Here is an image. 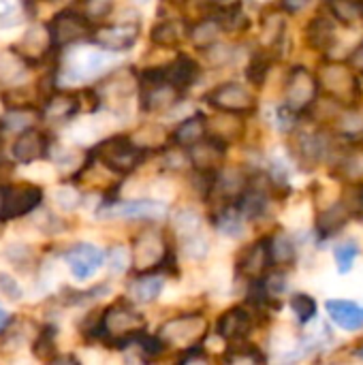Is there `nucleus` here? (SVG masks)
<instances>
[{
    "label": "nucleus",
    "mask_w": 363,
    "mask_h": 365,
    "mask_svg": "<svg viewBox=\"0 0 363 365\" xmlns=\"http://www.w3.org/2000/svg\"><path fill=\"white\" fill-rule=\"evenodd\" d=\"M267 244H270V255H272L274 265H291L295 261V244L289 233L276 231L267 240Z\"/></svg>",
    "instance_id": "obj_30"
},
{
    "label": "nucleus",
    "mask_w": 363,
    "mask_h": 365,
    "mask_svg": "<svg viewBox=\"0 0 363 365\" xmlns=\"http://www.w3.org/2000/svg\"><path fill=\"white\" fill-rule=\"evenodd\" d=\"M139 24H103L96 26L90 43L105 51H126L139 38Z\"/></svg>",
    "instance_id": "obj_9"
},
{
    "label": "nucleus",
    "mask_w": 363,
    "mask_h": 365,
    "mask_svg": "<svg viewBox=\"0 0 363 365\" xmlns=\"http://www.w3.org/2000/svg\"><path fill=\"white\" fill-rule=\"evenodd\" d=\"M359 252H362V250H359V246H357L355 242L340 244V246L336 248V252H334L338 272H340V274H349V272L353 269V263H355V259L359 257Z\"/></svg>",
    "instance_id": "obj_35"
},
{
    "label": "nucleus",
    "mask_w": 363,
    "mask_h": 365,
    "mask_svg": "<svg viewBox=\"0 0 363 365\" xmlns=\"http://www.w3.org/2000/svg\"><path fill=\"white\" fill-rule=\"evenodd\" d=\"M225 150H227V141H223L214 135L212 137L208 135L203 141L188 148V158L197 171H216L218 163L225 156Z\"/></svg>",
    "instance_id": "obj_15"
},
{
    "label": "nucleus",
    "mask_w": 363,
    "mask_h": 365,
    "mask_svg": "<svg viewBox=\"0 0 363 365\" xmlns=\"http://www.w3.org/2000/svg\"><path fill=\"white\" fill-rule=\"evenodd\" d=\"M163 287H165L163 276H156V274H152V272H143L141 276H137V278L131 282L128 295H131L133 302H137V304H152V302L160 295Z\"/></svg>",
    "instance_id": "obj_22"
},
{
    "label": "nucleus",
    "mask_w": 363,
    "mask_h": 365,
    "mask_svg": "<svg viewBox=\"0 0 363 365\" xmlns=\"http://www.w3.org/2000/svg\"><path fill=\"white\" fill-rule=\"evenodd\" d=\"M0 293H2L4 297H9V299H19V297H21L19 284H17L11 276H6V274H0Z\"/></svg>",
    "instance_id": "obj_41"
},
{
    "label": "nucleus",
    "mask_w": 363,
    "mask_h": 365,
    "mask_svg": "<svg viewBox=\"0 0 363 365\" xmlns=\"http://www.w3.org/2000/svg\"><path fill=\"white\" fill-rule=\"evenodd\" d=\"M141 86V109L143 111H165L180 103L182 88L173 86L171 81H154V83H139Z\"/></svg>",
    "instance_id": "obj_13"
},
{
    "label": "nucleus",
    "mask_w": 363,
    "mask_h": 365,
    "mask_svg": "<svg viewBox=\"0 0 363 365\" xmlns=\"http://www.w3.org/2000/svg\"><path fill=\"white\" fill-rule=\"evenodd\" d=\"M201 225H203L201 216L193 210H178L173 214V229L182 242L201 235Z\"/></svg>",
    "instance_id": "obj_32"
},
{
    "label": "nucleus",
    "mask_w": 363,
    "mask_h": 365,
    "mask_svg": "<svg viewBox=\"0 0 363 365\" xmlns=\"http://www.w3.org/2000/svg\"><path fill=\"white\" fill-rule=\"evenodd\" d=\"M306 36H308V43L315 49L327 51L336 43V30H334L332 19H327V17H315L310 21V26L306 28Z\"/></svg>",
    "instance_id": "obj_27"
},
{
    "label": "nucleus",
    "mask_w": 363,
    "mask_h": 365,
    "mask_svg": "<svg viewBox=\"0 0 363 365\" xmlns=\"http://www.w3.org/2000/svg\"><path fill=\"white\" fill-rule=\"evenodd\" d=\"M79 109H81V98L77 94L60 92V94H51L45 101L43 115L51 122H64V120L73 118Z\"/></svg>",
    "instance_id": "obj_20"
},
{
    "label": "nucleus",
    "mask_w": 363,
    "mask_h": 365,
    "mask_svg": "<svg viewBox=\"0 0 363 365\" xmlns=\"http://www.w3.org/2000/svg\"><path fill=\"white\" fill-rule=\"evenodd\" d=\"M261 282H263L265 293H267L272 299H278V297L285 293V289H287V276H285L282 272H276V274H272V276H267V278H261Z\"/></svg>",
    "instance_id": "obj_38"
},
{
    "label": "nucleus",
    "mask_w": 363,
    "mask_h": 365,
    "mask_svg": "<svg viewBox=\"0 0 363 365\" xmlns=\"http://www.w3.org/2000/svg\"><path fill=\"white\" fill-rule=\"evenodd\" d=\"M267 71H270V62L263 56H257V58H252V62H250L246 73H248V79L255 86H261L265 81V77H267Z\"/></svg>",
    "instance_id": "obj_39"
},
{
    "label": "nucleus",
    "mask_w": 363,
    "mask_h": 365,
    "mask_svg": "<svg viewBox=\"0 0 363 365\" xmlns=\"http://www.w3.org/2000/svg\"><path fill=\"white\" fill-rule=\"evenodd\" d=\"M353 212L357 214V218H362L363 220V184H359V186H357V197H355Z\"/></svg>",
    "instance_id": "obj_46"
},
{
    "label": "nucleus",
    "mask_w": 363,
    "mask_h": 365,
    "mask_svg": "<svg viewBox=\"0 0 363 365\" xmlns=\"http://www.w3.org/2000/svg\"><path fill=\"white\" fill-rule=\"evenodd\" d=\"M270 265H274L272 255H270V244H267V240H261V242H255L252 246H248L240 255L237 274H242L244 278H248L252 282V280L263 278V274L267 272Z\"/></svg>",
    "instance_id": "obj_14"
},
{
    "label": "nucleus",
    "mask_w": 363,
    "mask_h": 365,
    "mask_svg": "<svg viewBox=\"0 0 363 365\" xmlns=\"http://www.w3.org/2000/svg\"><path fill=\"white\" fill-rule=\"evenodd\" d=\"M223 32H225V28H223V21L218 17H205V19H201L188 28V41L195 47L208 49V47L218 45V38Z\"/></svg>",
    "instance_id": "obj_21"
},
{
    "label": "nucleus",
    "mask_w": 363,
    "mask_h": 365,
    "mask_svg": "<svg viewBox=\"0 0 363 365\" xmlns=\"http://www.w3.org/2000/svg\"><path fill=\"white\" fill-rule=\"evenodd\" d=\"M167 214V205L154 199L116 201L98 210V218H124V220H160Z\"/></svg>",
    "instance_id": "obj_7"
},
{
    "label": "nucleus",
    "mask_w": 363,
    "mask_h": 365,
    "mask_svg": "<svg viewBox=\"0 0 363 365\" xmlns=\"http://www.w3.org/2000/svg\"><path fill=\"white\" fill-rule=\"evenodd\" d=\"M285 96H287V107L293 109L295 113L310 109L315 105L317 96H319V81H317V77L308 68L295 66L289 73Z\"/></svg>",
    "instance_id": "obj_6"
},
{
    "label": "nucleus",
    "mask_w": 363,
    "mask_h": 365,
    "mask_svg": "<svg viewBox=\"0 0 363 365\" xmlns=\"http://www.w3.org/2000/svg\"><path fill=\"white\" fill-rule=\"evenodd\" d=\"M43 201V190L34 184H13L4 188L2 220H13L30 214Z\"/></svg>",
    "instance_id": "obj_10"
},
{
    "label": "nucleus",
    "mask_w": 363,
    "mask_h": 365,
    "mask_svg": "<svg viewBox=\"0 0 363 365\" xmlns=\"http://www.w3.org/2000/svg\"><path fill=\"white\" fill-rule=\"evenodd\" d=\"M105 261H107V255L92 244H77L64 252V263L68 265L71 274L77 280L92 278L103 267Z\"/></svg>",
    "instance_id": "obj_11"
},
{
    "label": "nucleus",
    "mask_w": 363,
    "mask_h": 365,
    "mask_svg": "<svg viewBox=\"0 0 363 365\" xmlns=\"http://www.w3.org/2000/svg\"><path fill=\"white\" fill-rule=\"evenodd\" d=\"M252 331V319L244 308H231L225 314H220L216 323V334L229 342L246 340Z\"/></svg>",
    "instance_id": "obj_17"
},
{
    "label": "nucleus",
    "mask_w": 363,
    "mask_h": 365,
    "mask_svg": "<svg viewBox=\"0 0 363 365\" xmlns=\"http://www.w3.org/2000/svg\"><path fill=\"white\" fill-rule=\"evenodd\" d=\"M2 201H4V188H0V218H2Z\"/></svg>",
    "instance_id": "obj_48"
},
{
    "label": "nucleus",
    "mask_w": 363,
    "mask_h": 365,
    "mask_svg": "<svg viewBox=\"0 0 363 365\" xmlns=\"http://www.w3.org/2000/svg\"><path fill=\"white\" fill-rule=\"evenodd\" d=\"M128 263H131V255L124 246H113L109 248L107 252V265L111 267L113 274H124L128 269Z\"/></svg>",
    "instance_id": "obj_37"
},
{
    "label": "nucleus",
    "mask_w": 363,
    "mask_h": 365,
    "mask_svg": "<svg viewBox=\"0 0 363 365\" xmlns=\"http://www.w3.org/2000/svg\"><path fill=\"white\" fill-rule=\"evenodd\" d=\"M165 73H167V79H169L173 86L186 90L188 86H193V83L199 79V73H201V71H199V64H197L193 58H188V56H178L171 64L165 66Z\"/></svg>",
    "instance_id": "obj_23"
},
{
    "label": "nucleus",
    "mask_w": 363,
    "mask_h": 365,
    "mask_svg": "<svg viewBox=\"0 0 363 365\" xmlns=\"http://www.w3.org/2000/svg\"><path fill=\"white\" fill-rule=\"evenodd\" d=\"M327 314L329 319L347 329V331H357L363 329V306L355 304V302H349V299H332L327 302Z\"/></svg>",
    "instance_id": "obj_18"
},
{
    "label": "nucleus",
    "mask_w": 363,
    "mask_h": 365,
    "mask_svg": "<svg viewBox=\"0 0 363 365\" xmlns=\"http://www.w3.org/2000/svg\"><path fill=\"white\" fill-rule=\"evenodd\" d=\"M244 216L237 210V205H227L214 216V227L225 233L227 237H240L244 233Z\"/></svg>",
    "instance_id": "obj_31"
},
{
    "label": "nucleus",
    "mask_w": 363,
    "mask_h": 365,
    "mask_svg": "<svg viewBox=\"0 0 363 365\" xmlns=\"http://www.w3.org/2000/svg\"><path fill=\"white\" fill-rule=\"evenodd\" d=\"M208 329V323L201 314H184L178 319L167 321L160 327V338L167 342V346H180V349H190L195 346Z\"/></svg>",
    "instance_id": "obj_5"
},
{
    "label": "nucleus",
    "mask_w": 363,
    "mask_h": 365,
    "mask_svg": "<svg viewBox=\"0 0 363 365\" xmlns=\"http://www.w3.org/2000/svg\"><path fill=\"white\" fill-rule=\"evenodd\" d=\"M143 325H145L143 317L135 312L133 306L118 302L98 317L96 325L92 327V334L98 336L101 340L111 342L116 349L122 351L133 344L137 334H141Z\"/></svg>",
    "instance_id": "obj_1"
},
{
    "label": "nucleus",
    "mask_w": 363,
    "mask_h": 365,
    "mask_svg": "<svg viewBox=\"0 0 363 365\" xmlns=\"http://www.w3.org/2000/svg\"><path fill=\"white\" fill-rule=\"evenodd\" d=\"M340 130L344 135H359L363 130V118L357 113H344L340 118Z\"/></svg>",
    "instance_id": "obj_40"
},
{
    "label": "nucleus",
    "mask_w": 363,
    "mask_h": 365,
    "mask_svg": "<svg viewBox=\"0 0 363 365\" xmlns=\"http://www.w3.org/2000/svg\"><path fill=\"white\" fill-rule=\"evenodd\" d=\"M248 186H250L248 178L240 169L231 167V169H225V171L216 173V182H214L212 195H220L225 199H233V197H240Z\"/></svg>",
    "instance_id": "obj_25"
},
{
    "label": "nucleus",
    "mask_w": 363,
    "mask_h": 365,
    "mask_svg": "<svg viewBox=\"0 0 363 365\" xmlns=\"http://www.w3.org/2000/svg\"><path fill=\"white\" fill-rule=\"evenodd\" d=\"M218 19L223 21V28H225V30H231V32H237V30L248 28V19H246V15L242 13V9H240L237 4L227 6Z\"/></svg>",
    "instance_id": "obj_36"
},
{
    "label": "nucleus",
    "mask_w": 363,
    "mask_h": 365,
    "mask_svg": "<svg viewBox=\"0 0 363 365\" xmlns=\"http://www.w3.org/2000/svg\"><path fill=\"white\" fill-rule=\"evenodd\" d=\"M310 2H312V0H280V6H282V11L295 15V13H302Z\"/></svg>",
    "instance_id": "obj_44"
},
{
    "label": "nucleus",
    "mask_w": 363,
    "mask_h": 365,
    "mask_svg": "<svg viewBox=\"0 0 363 365\" xmlns=\"http://www.w3.org/2000/svg\"><path fill=\"white\" fill-rule=\"evenodd\" d=\"M349 207L344 203H334L327 210H323L317 218V229L323 237H332L336 235L340 229H344V225L349 222Z\"/></svg>",
    "instance_id": "obj_26"
},
{
    "label": "nucleus",
    "mask_w": 363,
    "mask_h": 365,
    "mask_svg": "<svg viewBox=\"0 0 363 365\" xmlns=\"http://www.w3.org/2000/svg\"><path fill=\"white\" fill-rule=\"evenodd\" d=\"M327 4L332 15L347 26L363 19V0H327Z\"/></svg>",
    "instance_id": "obj_33"
},
{
    "label": "nucleus",
    "mask_w": 363,
    "mask_h": 365,
    "mask_svg": "<svg viewBox=\"0 0 363 365\" xmlns=\"http://www.w3.org/2000/svg\"><path fill=\"white\" fill-rule=\"evenodd\" d=\"M107 64H109V58H107L105 49L103 51H98V49H77L64 62L62 79L68 81V83L88 81V79L96 77Z\"/></svg>",
    "instance_id": "obj_8"
},
{
    "label": "nucleus",
    "mask_w": 363,
    "mask_h": 365,
    "mask_svg": "<svg viewBox=\"0 0 363 365\" xmlns=\"http://www.w3.org/2000/svg\"><path fill=\"white\" fill-rule=\"evenodd\" d=\"M205 103L212 105L214 109H218L223 113H231V115L252 113L257 109V96L240 81H225V83L216 86L205 96Z\"/></svg>",
    "instance_id": "obj_4"
},
{
    "label": "nucleus",
    "mask_w": 363,
    "mask_h": 365,
    "mask_svg": "<svg viewBox=\"0 0 363 365\" xmlns=\"http://www.w3.org/2000/svg\"><path fill=\"white\" fill-rule=\"evenodd\" d=\"M47 154V137L39 128H26L13 143V158L21 165L41 160Z\"/></svg>",
    "instance_id": "obj_16"
},
{
    "label": "nucleus",
    "mask_w": 363,
    "mask_h": 365,
    "mask_svg": "<svg viewBox=\"0 0 363 365\" xmlns=\"http://www.w3.org/2000/svg\"><path fill=\"white\" fill-rule=\"evenodd\" d=\"M355 357H359V359H363V346H359V349L355 351Z\"/></svg>",
    "instance_id": "obj_49"
},
{
    "label": "nucleus",
    "mask_w": 363,
    "mask_h": 365,
    "mask_svg": "<svg viewBox=\"0 0 363 365\" xmlns=\"http://www.w3.org/2000/svg\"><path fill=\"white\" fill-rule=\"evenodd\" d=\"M56 201H58V205H60V207H64V210H73V207L79 203V195H77L75 190H60V192L56 195Z\"/></svg>",
    "instance_id": "obj_43"
},
{
    "label": "nucleus",
    "mask_w": 363,
    "mask_h": 365,
    "mask_svg": "<svg viewBox=\"0 0 363 365\" xmlns=\"http://www.w3.org/2000/svg\"><path fill=\"white\" fill-rule=\"evenodd\" d=\"M235 205H237V210L242 212V216L246 220H257L267 210V195H265V190H259V188H250L248 186L237 197V203Z\"/></svg>",
    "instance_id": "obj_29"
},
{
    "label": "nucleus",
    "mask_w": 363,
    "mask_h": 365,
    "mask_svg": "<svg viewBox=\"0 0 363 365\" xmlns=\"http://www.w3.org/2000/svg\"><path fill=\"white\" fill-rule=\"evenodd\" d=\"M325 86L332 94H351L357 90V79L351 73V66L329 62L325 66Z\"/></svg>",
    "instance_id": "obj_24"
},
{
    "label": "nucleus",
    "mask_w": 363,
    "mask_h": 365,
    "mask_svg": "<svg viewBox=\"0 0 363 365\" xmlns=\"http://www.w3.org/2000/svg\"><path fill=\"white\" fill-rule=\"evenodd\" d=\"M188 28L182 21H173V19L156 24L152 28V41L160 47H178L184 38H188Z\"/></svg>",
    "instance_id": "obj_28"
},
{
    "label": "nucleus",
    "mask_w": 363,
    "mask_h": 365,
    "mask_svg": "<svg viewBox=\"0 0 363 365\" xmlns=\"http://www.w3.org/2000/svg\"><path fill=\"white\" fill-rule=\"evenodd\" d=\"M289 304H291V310H293L295 319L302 325L315 321V317H317V302H315V297H310L306 293H295V295H291Z\"/></svg>",
    "instance_id": "obj_34"
},
{
    "label": "nucleus",
    "mask_w": 363,
    "mask_h": 365,
    "mask_svg": "<svg viewBox=\"0 0 363 365\" xmlns=\"http://www.w3.org/2000/svg\"><path fill=\"white\" fill-rule=\"evenodd\" d=\"M255 2H259V4H261V2H270V0H255Z\"/></svg>",
    "instance_id": "obj_50"
},
{
    "label": "nucleus",
    "mask_w": 363,
    "mask_h": 365,
    "mask_svg": "<svg viewBox=\"0 0 363 365\" xmlns=\"http://www.w3.org/2000/svg\"><path fill=\"white\" fill-rule=\"evenodd\" d=\"M208 137V118L203 113H195L178 124L171 133V141L175 148H193Z\"/></svg>",
    "instance_id": "obj_19"
},
{
    "label": "nucleus",
    "mask_w": 363,
    "mask_h": 365,
    "mask_svg": "<svg viewBox=\"0 0 363 365\" xmlns=\"http://www.w3.org/2000/svg\"><path fill=\"white\" fill-rule=\"evenodd\" d=\"M94 28L96 26H92L86 13L64 9L53 15V19L47 26V34L53 47H66V45L81 43V41H90Z\"/></svg>",
    "instance_id": "obj_3"
},
{
    "label": "nucleus",
    "mask_w": 363,
    "mask_h": 365,
    "mask_svg": "<svg viewBox=\"0 0 363 365\" xmlns=\"http://www.w3.org/2000/svg\"><path fill=\"white\" fill-rule=\"evenodd\" d=\"M169 246L158 231H143L135 242V265L141 272H154L163 265Z\"/></svg>",
    "instance_id": "obj_12"
},
{
    "label": "nucleus",
    "mask_w": 363,
    "mask_h": 365,
    "mask_svg": "<svg viewBox=\"0 0 363 365\" xmlns=\"http://www.w3.org/2000/svg\"><path fill=\"white\" fill-rule=\"evenodd\" d=\"M349 66L363 75V41L355 47V51L349 56Z\"/></svg>",
    "instance_id": "obj_45"
},
{
    "label": "nucleus",
    "mask_w": 363,
    "mask_h": 365,
    "mask_svg": "<svg viewBox=\"0 0 363 365\" xmlns=\"http://www.w3.org/2000/svg\"><path fill=\"white\" fill-rule=\"evenodd\" d=\"M94 156L109 171L118 175H126L143 163L145 150L135 145L126 135H116V137L101 141L94 150Z\"/></svg>",
    "instance_id": "obj_2"
},
{
    "label": "nucleus",
    "mask_w": 363,
    "mask_h": 365,
    "mask_svg": "<svg viewBox=\"0 0 363 365\" xmlns=\"http://www.w3.org/2000/svg\"><path fill=\"white\" fill-rule=\"evenodd\" d=\"M83 4L94 17H103L111 11V0H83Z\"/></svg>",
    "instance_id": "obj_42"
},
{
    "label": "nucleus",
    "mask_w": 363,
    "mask_h": 365,
    "mask_svg": "<svg viewBox=\"0 0 363 365\" xmlns=\"http://www.w3.org/2000/svg\"><path fill=\"white\" fill-rule=\"evenodd\" d=\"M9 323H11V317H9V312L0 308V331H2V329L9 325Z\"/></svg>",
    "instance_id": "obj_47"
}]
</instances>
